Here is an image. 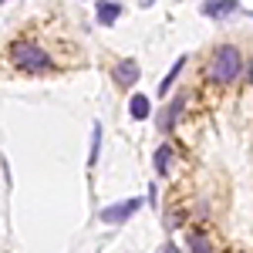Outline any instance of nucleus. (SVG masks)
Returning a JSON list of instances; mask_svg holds the SVG:
<instances>
[{
    "label": "nucleus",
    "instance_id": "f8f14e48",
    "mask_svg": "<svg viewBox=\"0 0 253 253\" xmlns=\"http://www.w3.org/2000/svg\"><path fill=\"white\" fill-rule=\"evenodd\" d=\"M189 247H193V253H213L210 243H206V236H199V233H189Z\"/></svg>",
    "mask_w": 253,
    "mask_h": 253
},
{
    "label": "nucleus",
    "instance_id": "1a4fd4ad",
    "mask_svg": "<svg viewBox=\"0 0 253 253\" xmlns=\"http://www.w3.org/2000/svg\"><path fill=\"white\" fill-rule=\"evenodd\" d=\"M169 159H172V149L169 145H159L156 149V172L159 175H169Z\"/></svg>",
    "mask_w": 253,
    "mask_h": 253
},
{
    "label": "nucleus",
    "instance_id": "6e6552de",
    "mask_svg": "<svg viewBox=\"0 0 253 253\" xmlns=\"http://www.w3.org/2000/svg\"><path fill=\"white\" fill-rule=\"evenodd\" d=\"M128 108H132V118H138V122H142V118H149V112H152L145 95H135L132 101H128Z\"/></svg>",
    "mask_w": 253,
    "mask_h": 253
},
{
    "label": "nucleus",
    "instance_id": "9d476101",
    "mask_svg": "<svg viewBox=\"0 0 253 253\" xmlns=\"http://www.w3.org/2000/svg\"><path fill=\"white\" fill-rule=\"evenodd\" d=\"M98 152H101V125L95 122V128H91V152H88V166L95 169V162H98Z\"/></svg>",
    "mask_w": 253,
    "mask_h": 253
},
{
    "label": "nucleus",
    "instance_id": "f257e3e1",
    "mask_svg": "<svg viewBox=\"0 0 253 253\" xmlns=\"http://www.w3.org/2000/svg\"><path fill=\"white\" fill-rule=\"evenodd\" d=\"M240 68H243L240 51H236L233 44H223V47H216V54L210 58L206 75H210V81H216V84H230V81L240 78Z\"/></svg>",
    "mask_w": 253,
    "mask_h": 253
},
{
    "label": "nucleus",
    "instance_id": "39448f33",
    "mask_svg": "<svg viewBox=\"0 0 253 253\" xmlns=\"http://www.w3.org/2000/svg\"><path fill=\"white\" fill-rule=\"evenodd\" d=\"M115 78H118V84H122V88H132V84L138 81V61L125 58V61L115 68Z\"/></svg>",
    "mask_w": 253,
    "mask_h": 253
},
{
    "label": "nucleus",
    "instance_id": "7ed1b4c3",
    "mask_svg": "<svg viewBox=\"0 0 253 253\" xmlns=\"http://www.w3.org/2000/svg\"><path fill=\"white\" fill-rule=\"evenodd\" d=\"M142 210V199H125V203H118V206H105L101 210V219L105 223H125L132 213Z\"/></svg>",
    "mask_w": 253,
    "mask_h": 253
},
{
    "label": "nucleus",
    "instance_id": "20e7f679",
    "mask_svg": "<svg viewBox=\"0 0 253 253\" xmlns=\"http://www.w3.org/2000/svg\"><path fill=\"white\" fill-rule=\"evenodd\" d=\"M236 10H240L236 0H206L203 3V14L206 17H226V14H236Z\"/></svg>",
    "mask_w": 253,
    "mask_h": 253
},
{
    "label": "nucleus",
    "instance_id": "0eeeda50",
    "mask_svg": "<svg viewBox=\"0 0 253 253\" xmlns=\"http://www.w3.org/2000/svg\"><path fill=\"white\" fill-rule=\"evenodd\" d=\"M182 64H186V58H175V64L169 68V75H166V81L159 84V95H169V91H172V81L179 78V71H182Z\"/></svg>",
    "mask_w": 253,
    "mask_h": 253
},
{
    "label": "nucleus",
    "instance_id": "423d86ee",
    "mask_svg": "<svg viewBox=\"0 0 253 253\" xmlns=\"http://www.w3.org/2000/svg\"><path fill=\"white\" fill-rule=\"evenodd\" d=\"M122 17V3H112V0H98V24L108 27Z\"/></svg>",
    "mask_w": 253,
    "mask_h": 253
},
{
    "label": "nucleus",
    "instance_id": "9b49d317",
    "mask_svg": "<svg viewBox=\"0 0 253 253\" xmlns=\"http://www.w3.org/2000/svg\"><path fill=\"white\" fill-rule=\"evenodd\" d=\"M179 108H182V98H175V105H169V112H166V118H162V128H166V132L172 128V122L179 118Z\"/></svg>",
    "mask_w": 253,
    "mask_h": 253
},
{
    "label": "nucleus",
    "instance_id": "f03ea898",
    "mask_svg": "<svg viewBox=\"0 0 253 253\" xmlns=\"http://www.w3.org/2000/svg\"><path fill=\"white\" fill-rule=\"evenodd\" d=\"M10 61H14V68L27 71V75H41V71L51 68L47 51H41L38 44H27V41H14L10 44Z\"/></svg>",
    "mask_w": 253,
    "mask_h": 253
}]
</instances>
